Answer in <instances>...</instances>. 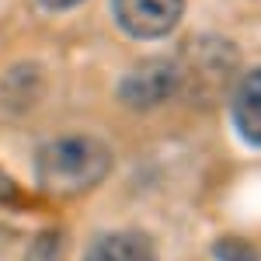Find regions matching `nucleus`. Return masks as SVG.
I'll return each mask as SVG.
<instances>
[{"mask_svg": "<svg viewBox=\"0 0 261 261\" xmlns=\"http://www.w3.org/2000/svg\"><path fill=\"white\" fill-rule=\"evenodd\" d=\"M108 171H112V153L94 136H63L42 146L35 161L39 185L53 195H81L105 181Z\"/></svg>", "mask_w": 261, "mask_h": 261, "instance_id": "nucleus-1", "label": "nucleus"}, {"mask_svg": "<svg viewBox=\"0 0 261 261\" xmlns=\"http://www.w3.org/2000/svg\"><path fill=\"white\" fill-rule=\"evenodd\" d=\"M174 66H178L181 91L216 94L237 73V53H233L230 42H223V39H192L188 49L181 53V60H174Z\"/></svg>", "mask_w": 261, "mask_h": 261, "instance_id": "nucleus-2", "label": "nucleus"}, {"mask_svg": "<svg viewBox=\"0 0 261 261\" xmlns=\"http://www.w3.org/2000/svg\"><path fill=\"white\" fill-rule=\"evenodd\" d=\"M181 91L178 66L171 60H146L140 63L133 73H125V81L119 87V98L129 108H157L167 98H174Z\"/></svg>", "mask_w": 261, "mask_h": 261, "instance_id": "nucleus-3", "label": "nucleus"}, {"mask_svg": "<svg viewBox=\"0 0 261 261\" xmlns=\"http://www.w3.org/2000/svg\"><path fill=\"white\" fill-rule=\"evenodd\" d=\"M115 21L133 39H161L181 21L185 0H115Z\"/></svg>", "mask_w": 261, "mask_h": 261, "instance_id": "nucleus-4", "label": "nucleus"}, {"mask_svg": "<svg viewBox=\"0 0 261 261\" xmlns=\"http://www.w3.org/2000/svg\"><path fill=\"white\" fill-rule=\"evenodd\" d=\"M233 122L247 143L261 146V70L244 73L233 91Z\"/></svg>", "mask_w": 261, "mask_h": 261, "instance_id": "nucleus-5", "label": "nucleus"}, {"mask_svg": "<svg viewBox=\"0 0 261 261\" xmlns=\"http://www.w3.org/2000/svg\"><path fill=\"white\" fill-rule=\"evenodd\" d=\"M84 261H157V254L143 233H108L91 244Z\"/></svg>", "mask_w": 261, "mask_h": 261, "instance_id": "nucleus-6", "label": "nucleus"}, {"mask_svg": "<svg viewBox=\"0 0 261 261\" xmlns=\"http://www.w3.org/2000/svg\"><path fill=\"white\" fill-rule=\"evenodd\" d=\"M216 258L220 261H254V251L247 247V244H241V241H223L220 247H216Z\"/></svg>", "mask_w": 261, "mask_h": 261, "instance_id": "nucleus-7", "label": "nucleus"}, {"mask_svg": "<svg viewBox=\"0 0 261 261\" xmlns=\"http://www.w3.org/2000/svg\"><path fill=\"white\" fill-rule=\"evenodd\" d=\"M18 199V188H14V181L7 178L4 171H0V205H7V202Z\"/></svg>", "mask_w": 261, "mask_h": 261, "instance_id": "nucleus-8", "label": "nucleus"}, {"mask_svg": "<svg viewBox=\"0 0 261 261\" xmlns=\"http://www.w3.org/2000/svg\"><path fill=\"white\" fill-rule=\"evenodd\" d=\"M45 7H53V11H63V7H77L81 0H42Z\"/></svg>", "mask_w": 261, "mask_h": 261, "instance_id": "nucleus-9", "label": "nucleus"}, {"mask_svg": "<svg viewBox=\"0 0 261 261\" xmlns=\"http://www.w3.org/2000/svg\"><path fill=\"white\" fill-rule=\"evenodd\" d=\"M254 261H261V254H254Z\"/></svg>", "mask_w": 261, "mask_h": 261, "instance_id": "nucleus-10", "label": "nucleus"}]
</instances>
